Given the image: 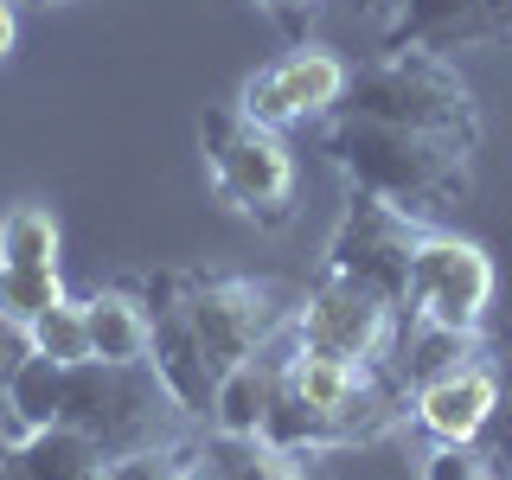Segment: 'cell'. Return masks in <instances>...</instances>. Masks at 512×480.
Instances as JSON below:
<instances>
[{"label": "cell", "instance_id": "6da1fadb", "mask_svg": "<svg viewBox=\"0 0 512 480\" xmlns=\"http://www.w3.org/2000/svg\"><path fill=\"white\" fill-rule=\"evenodd\" d=\"M327 160L346 173L352 186L391 199L410 218H442L474 192V148L442 135H416V128H391V122H365V116H340L320 135Z\"/></svg>", "mask_w": 512, "mask_h": 480}, {"label": "cell", "instance_id": "7a4b0ae2", "mask_svg": "<svg viewBox=\"0 0 512 480\" xmlns=\"http://www.w3.org/2000/svg\"><path fill=\"white\" fill-rule=\"evenodd\" d=\"M397 384H384L378 365H352V359H327V352L295 346L288 372L276 391V410L263 423V442L288 448H346V442H372L384 423L397 416Z\"/></svg>", "mask_w": 512, "mask_h": 480}, {"label": "cell", "instance_id": "3957f363", "mask_svg": "<svg viewBox=\"0 0 512 480\" xmlns=\"http://www.w3.org/2000/svg\"><path fill=\"white\" fill-rule=\"evenodd\" d=\"M340 116L416 128V135H442L461 148H480V103L468 77L455 71L442 52H384L365 71H352Z\"/></svg>", "mask_w": 512, "mask_h": 480}, {"label": "cell", "instance_id": "277c9868", "mask_svg": "<svg viewBox=\"0 0 512 480\" xmlns=\"http://www.w3.org/2000/svg\"><path fill=\"white\" fill-rule=\"evenodd\" d=\"M180 404L173 391L160 384L154 365H103V359H84L64 372V416L58 423L84 429V436L103 448L109 461L116 455H135V448H154L173 436L180 423Z\"/></svg>", "mask_w": 512, "mask_h": 480}, {"label": "cell", "instance_id": "5b68a950", "mask_svg": "<svg viewBox=\"0 0 512 480\" xmlns=\"http://www.w3.org/2000/svg\"><path fill=\"white\" fill-rule=\"evenodd\" d=\"M205 173H212V192L231 205L237 218L263 224V231H282L295 218V154H288L282 128L250 122L244 109H205Z\"/></svg>", "mask_w": 512, "mask_h": 480}, {"label": "cell", "instance_id": "8992f818", "mask_svg": "<svg viewBox=\"0 0 512 480\" xmlns=\"http://www.w3.org/2000/svg\"><path fill=\"white\" fill-rule=\"evenodd\" d=\"M423 231H429L423 218L397 212L391 199H378V192H365V186H352L346 212L327 237V276L365 282V288H378L391 308L410 314V256L423 244Z\"/></svg>", "mask_w": 512, "mask_h": 480}, {"label": "cell", "instance_id": "52a82bcc", "mask_svg": "<svg viewBox=\"0 0 512 480\" xmlns=\"http://www.w3.org/2000/svg\"><path fill=\"white\" fill-rule=\"evenodd\" d=\"M493 308V256L461 231L429 224L410 256V320L442 333H480Z\"/></svg>", "mask_w": 512, "mask_h": 480}, {"label": "cell", "instance_id": "ba28073f", "mask_svg": "<svg viewBox=\"0 0 512 480\" xmlns=\"http://www.w3.org/2000/svg\"><path fill=\"white\" fill-rule=\"evenodd\" d=\"M397 314L378 288L327 276L295 301V346L327 352V359H352V365H384L397 352Z\"/></svg>", "mask_w": 512, "mask_h": 480}, {"label": "cell", "instance_id": "9c48e42d", "mask_svg": "<svg viewBox=\"0 0 512 480\" xmlns=\"http://www.w3.org/2000/svg\"><path fill=\"white\" fill-rule=\"evenodd\" d=\"M186 314H192V327H199L218 372L244 365L250 352H263L295 320V308H288V295L276 282H250V276H212V282L186 276Z\"/></svg>", "mask_w": 512, "mask_h": 480}, {"label": "cell", "instance_id": "30bf717a", "mask_svg": "<svg viewBox=\"0 0 512 480\" xmlns=\"http://www.w3.org/2000/svg\"><path fill=\"white\" fill-rule=\"evenodd\" d=\"M58 212L39 199H20L0 218V320L13 333H26L45 308L64 301V276H58Z\"/></svg>", "mask_w": 512, "mask_h": 480}, {"label": "cell", "instance_id": "8fae6325", "mask_svg": "<svg viewBox=\"0 0 512 480\" xmlns=\"http://www.w3.org/2000/svg\"><path fill=\"white\" fill-rule=\"evenodd\" d=\"M352 64L333 52V45H295L276 64H263L256 77H244L237 90V109L263 128H288V122H320L346 103Z\"/></svg>", "mask_w": 512, "mask_h": 480}, {"label": "cell", "instance_id": "7c38bea8", "mask_svg": "<svg viewBox=\"0 0 512 480\" xmlns=\"http://www.w3.org/2000/svg\"><path fill=\"white\" fill-rule=\"evenodd\" d=\"M148 314H154V352L148 365L160 372V384L173 391V404H180L186 416H205L218 397V365L212 352H205L199 327H192L186 314V276H173V269H160V276L148 282Z\"/></svg>", "mask_w": 512, "mask_h": 480}, {"label": "cell", "instance_id": "4fadbf2b", "mask_svg": "<svg viewBox=\"0 0 512 480\" xmlns=\"http://www.w3.org/2000/svg\"><path fill=\"white\" fill-rule=\"evenodd\" d=\"M493 410H500V365L487 352H468L416 384V423L436 442H480Z\"/></svg>", "mask_w": 512, "mask_h": 480}, {"label": "cell", "instance_id": "5bb4252c", "mask_svg": "<svg viewBox=\"0 0 512 480\" xmlns=\"http://www.w3.org/2000/svg\"><path fill=\"white\" fill-rule=\"evenodd\" d=\"M288 352H295V340L288 346L269 340L263 352H250L244 365H231L218 378V397H212L218 436H263L269 410H276V391H282V372H288Z\"/></svg>", "mask_w": 512, "mask_h": 480}, {"label": "cell", "instance_id": "9a60e30c", "mask_svg": "<svg viewBox=\"0 0 512 480\" xmlns=\"http://www.w3.org/2000/svg\"><path fill=\"white\" fill-rule=\"evenodd\" d=\"M64 372H71V365L45 359V352H32V346L7 365L0 404H7V416H13V442H26L32 429H52L64 416Z\"/></svg>", "mask_w": 512, "mask_h": 480}, {"label": "cell", "instance_id": "2e32d148", "mask_svg": "<svg viewBox=\"0 0 512 480\" xmlns=\"http://www.w3.org/2000/svg\"><path fill=\"white\" fill-rule=\"evenodd\" d=\"M84 320H90V359H103V365H148V352H154L148 301L109 288V295L84 301Z\"/></svg>", "mask_w": 512, "mask_h": 480}, {"label": "cell", "instance_id": "e0dca14e", "mask_svg": "<svg viewBox=\"0 0 512 480\" xmlns=\"http://www.w3.org/2000/svg\"><path fill=\"white\" fill-rule=\"evenodd\" d=\"M13 461H20L32 480H109V455L71 423L32 429L26 442H13Z\"/></svg>", "mask_w": 512, "mask_h": 480}, {"label": "cell", "instance_id": "ac0fdd59", "mask_svg": "<svg viewBox=\"0 0 512 480\" xmlns=\"http://www.w3.org/2000/svg\"><path fill=\"white\" fill-rule=\"evenodd\" d=\"M205 461L218 468V480H301L295 455L263 436H218L205 442Z\"/></svg>", "mask_w": 512, "mask_h": 480}, {"label": "cell", "instance_id": "d6986e66", "mask_svg": "<svg viewBox=\"0 0 512 480\" xmlns=\"http://www.w3.org/2000/svg\"><path fill=\"white\" fill-rule=\"evenodd\" d=\"M26 346L45 352V359H58V365H84V359H90V320H84V301L64 295L58 308H45V314L26 327Z\"/></svg>", "mask_w": 512, "mask_h": 480}, {"label": "cell", "instance_id": "ffe728a7", "mask_svg": "<svg viewBox=\"0 0 512 480\" xmlns=\"http://www.w3.org/2000/svg\"><path fill=\"white\" fill-rule=\"evenodd\" d=\"M423 480H506V474L493 468L487 448H474V442H442L436 455L423 461Z\"/></svg>", "mask_w": 512, "mask_h": 480}, {"label": "cell", "instance_id": "44dd1931", "mask_svg": "<svg viewBox=\"0 0 512 480\" xmlns=\"http://www.w3.org/2000/svg\"><path fill=\"white\" fill-rule=\"evenodd\" d=\"M186 461H192L186 448L154 442V448H135V455H116V461H109V480H180Z\"/></svg>", "mask_w": 512, "mask_h": 480}, {"label": "cell", "instance_id": "7402d4cb", "mask_svg": "<svg viewBox=\"0 0 512 480\" xmlns=\"http://www.w3.org/2000/svg\"><path fill=\"white\" fill-rule=\"evenodd\" d=\"M487 455H493V468H512V340H506V359H500V410H493V423H487Z\"/></svg>", "mask_w": 512, "mask_h": 480}, {"label": "cell", "instance_id": "603a6c76", "mask_svg": "<svg viewBox=\"0 0 512 480\" xmlns=\"http://www.w3.org/2000/svg\"><path fill=\"white\" fill-rule=\"evenodd\" d=\"M256 7H263V13H269V20H276L282 32H301V26H308V13L320 7V0H256Z\"/></svg>", "mask_w": 512, "mask_h": 480}, {"label": "cell", "instance_id": "cb8c5ba5", "mask_svg": "<svg viewBox=\"0 0 512 480\" xmlns=\"http://www.w3.org/2000/svg\"><path fill=\"white\" fill-rule=\"evenodd\" d=\"M13 39H20V7H13V0H0V64L13 58Z\"/></svg>", "mask_w": 512, "mask_h": 480}, {"label": "cell", "instance_id": "d4e9b609", "mask_svg": "<svg viewBox=\"0 0 512 480\" xmlns=\"http://www.w3.org/2000/svg\"><path fill=\"white\" fill-rule=\"evenodd\" d=\"M487 39H512V0H487Z\"/></svg>", "mask_w": 512, "mask_h": 480}, {"label": "cell", "instance_id": "484cf974", "mask_svg": "<svg viewBox=\"0 0 512 480\" xmlns=\"http://www.w3.org/2000/svg\"><path fill=\"white\" fill-rule=\"evenodd\" d=\"M180 480H218V468H212V461H205V448H199V455L186 461V474H180Z\"/></svg>", "mask_w": 512, "mask_h": 480}, {"label": "cell", "instance_id": "4316f807", "mask_svg": "<svg viewBox=\"0 0 512 480\" xmlns=\"http://www.w3.org/2000/svg\"><path fill=\"white\" fill-rule=\"evenodd\" d=\"M0 480H32V474H26V468H20V461H13V455H7V461H0Z\"/></svg>", "mask_w": 512, "mask_h": 480}, {"label": "cell", "instance_id": "83f0119b", "mask_svg": "<svg viewBox=\"0 0 512 480\" xmlns=\"http://www.w3.org/2000/svg\"><path fill=\"white\" fill-rule=\"evenodd\" d=\"M372 7L384 13V20H391V13H397V7H404V0H372Z\"/></svg>", "mask_w": 512, "mask_h": 480}, {"label": "cell", "instance_id": "f1b7e54d", "mask_svg": "<svg viewBox=\"0 0 512 480\" xmlns=\"http://www.w3.org/2000/svg\"><path fill=\"white\" fill-rule=\"evenodd\" d=\"M13 7H64V0H13Z\"/></svg>", "mask_w": 512, "mask_h": 480}]
</instances>
